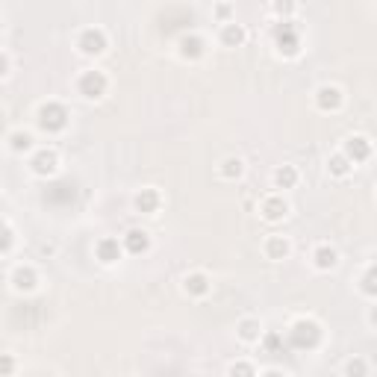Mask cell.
<instances>
[{
  "label": "cell",
  "mask_w": 377,
  "mask_h": 377,
  "mask_svg": "<svg viewBox=\"0 0 377 377\" xmlns=\"http://www.w3.org/2000/svg\"><path fill=\"white\" fill-rule=\"evenodd\" d=\"M183 292L189 298H206L213 292V280H209V275H204V271H192V275L183 277Z\"/></svg>",
  "instance_id": "obj_15"
},
{
  "label": "cell",
  "mask_w": 377,
  "mask_h": 377,
  "mask_svg": "<svg viewBox=\"0 0 377 377\" xmlns=\"http://www.w3.org/2000/svg\"><path fill=\"white\" fill-rule=\"evenodd\" d=\"M327 171H330V177H336V180H345V177H351V171H354V165H351V159L342 154H333L327 159Z\"/></svg>",
  "instance_id": "obj_21"
},
{
  "label": "cell",
  "mask_w": 377,
  "mask_h": 377,
  "mask_svg": "<svg viewBox=\"0 0 377 377\" xmlns=\"http://www.w3.org/2000/svg\"><path fill=\"white\" fill-rule=\"evenodd\" d=\"M345 377H369V363L363 357H351L345 363Z\"/></svg>",
  "instance_id": "obj_27"
},
{
  "label": "cell",
  "mask_w": 377,
  "mask_h": 377,
  "mask_svg": "<svg viewBox=\"0 0 377 377\" xmlns=\"http://www.w3.org/2000/svg\"><path fill=\"white\" fill-rule=\"evenodd\" d=\"M216 15L221 18V24H230V21H233V18H230V15H233V6H230V4H218V6H216Z\"/></svg>",
  "instance_id": "obj_31"
},
{
  "label": "cell",
  "mask_w": 377,
  "mask_h": 377,
  "mask_svg": "<svg viewBox=\"0 0 377 377\" xmlns=\"http://www.w3.org/2000/svg\"><path fill=\"white\" fill-rule=\"evenodd\" d=\"M342 154L351 159V165H363V162H369V159H371L374 145H371L369 135L354 133V135H348V139L342 142Z\"/></svg>",
  "instance_id": "obj_6"
},
{
  "label": "cell",
  "mask_w": 377,
  "mask_h": 377,
  "mask_svg": "<svg viewBox=\"0 0 377 377\" xmlns=\"http://www.w3.org/2000/svg\"><path fill=\"white\" fill-rule=\"evenodd\" d=\"M286 216H289V204H286V198H283L280 192L265 194V198L260 201V218H263V221L277 224V221H283Z\"/></svg>",
  "instance_id": "obj_11"
},
{
  "label": "cell",
  "mask_w": 377,
  "mask_h": 377,
  "mask_svg": "<svg viewBox=\"0 0 377 377\" xmlns=\"http://www.w3.org/2000/svg\"><path fill=\"white\" fill-rule=\"evenodd\" d=\"M133 206H135V213H142V216H157L159 206H162L159 189H154V186L139 189V192H135V198H133Z\"/></svg>",
  "instance_id": "obj_12"
},
{
  "label": "cell",
  "mask_w": 377,
  "mask_h": 377,
  "mask_svg": "<svg viewBox=\"0 0 377 377\" xmlns=\"http://www.w3.org/2000/svg\"><path fill=\"white\" fill-rule=\"evenodd\" d=\"M218 174H221L224 180H239V177L245 174V162L239 159V157H227V159H221Z\"/></svg>",
  "instance_id": "obj_23"
},
{
  "label": "cell",
  "mask_w": 377,
  "mask_h": 377,
  "mask_svg": "<svg viewBox=\"0 0 377 377\" xmlns=\"http://www.w3.org/2000/svg\"><path fill=\"white\" fill-rule=\"evenodd\" d=\"M312 265L319 271H333L339 265V251L333 245H319L312 251Z\"/></svg>",
  "instance_id": "obj_19"
},
{
  "label": "cell",
  "mask_w": 377,
  "mask_h": 377,
  "mask_svg": "<svg viewBox=\"0 0 377 377\" xmlns=\"http://www.w3.org/2000/svg\"><path fill=\"white\" fill-rule=\"evenodd\" d=\"M124 245H121V239H115V236H103L95 242V260L100 265H115V263H121V256H124Z\"/></svg>",
  "instance_id": "obj_9"
},
{
  "label": "cell",
  "mask_w": 377,
  "mask_h": 377,
  "mask_svg": "<svg viewBox=\"0 0 377 377\" xmlns=\"http://www.w3.org/2000/svg\"><path fill=\"white\" fill-rule=\"evenodd\" d=\"M6 142H9L12 154H27V150L33 147V135H29L27 130H12V133L6 135Z\"/></svg>",
  "instance_id": "obj_22"
},
{
  "label": "cell",
  "mask_w": 377,
  "mask_h": 377,
  "mask_svg": "<svg viewBox=\"0 0 377 377\" xmlns=\"http://www.w3.org/2000/svg\"><path fill=\"white\" fill-rule=\"evenodd\" d=\"M121 245L130 256H142L150 251V233L142 230V227H130L124 236H121Z\"/></svg>",
  "instance_id": "obj_13"
},
{
  "label": "cell",
  "mask_w": 377,
  "mask_h": 377,
  "mask_svg": "<svg viewBox=\"0 0 377 377\" xmlns=\"http://www.w3.org/2000/svg\"><path fill=\"white\" fill-rule=\"evenodd\" d=\"M0 371H4V377H12V371H15V357L12 354H4V359H0Z\"/></svg>",
  "instance_id": "obj_32"
},
{
  "label": "cell",
  "mask_w": 377,
  "mask_h": 377,
  "mask_svg": "<svg viewBox=\"0 0 377 377\" xmlns=\"http://www.w3.org/2000/svg\"><path fill=\"white\" fill-rule=\"evenodd\" d=\"M359 292L377 300V268H374V265H369V271H366L363 277H359Z\"/></svg>",
  "instance_id": "obj_25"
},
{
  "label": "cell",
  "mask_w": 377,
  "mask_h": 377,
  "mask_svg": "<svg viewBox=\"0 0 377 377\" xmlns=\"http://www.w3.org/2000/svg\"><path fill=\"white\" fill-rule=\"evenodd\" d=\"M271 9H275V15H277L280 21H289V15H295L298 4H292V0H277V4L271 6Z\"/></svg>",
  "instance_id": "obj_28"
},
{
  "label": "cell",
  "mask_w": 377,
  "mask_h": 377,
  "mask_svg": "<svg viewBox=\"0 0 377 377\" xmlns=\"http://www.w3.org/2000/svg\"><path fill=\"white\" fill-rule=\"evenodd\" d=\"M29 171L36 177H53L59 171V154L53 147H39L33 157H29Z\"/></svg>",
  "instance_id": "obj_8"
},
{
  "label": "cell",
  "mask_w": 377,
  "mask_h": 377,
  "mask_svg": "<svg viewBox=\"0 0 377 377\" xmlns=\"http://www.w3.org/2000/svg\"><path fill=\"white\" fill-rule=\"evenodd\" d=\"M218 39H221L224 48H242V44L248 41V29H245V24H236V21L221 24Z\"/></svg>",
  "instance_id": "obj_17"
},
{
  "label": "cell",
  "mask_w": 377,
  "mask_h": 377,
  "mask_svg": "<svg viewBox=\"0 0 377 377\" xmlns=\"http://www.w3.org/2000/svg\"><path fill=\"white\" fill-rule=\"evenodd\" d=\"M263 333H265V330H263V324L256 322V319H242V322L236 324V336L242 339V342H248V345L260 342V339H263Z\"/></svg>",
  "instance_id": "obj_20"
},
{
  "label": "cell",
  "mask_w": 377,
  "mask_h": 377,
  "mask_svg": "<svg viewBox=\"0 0 377 377\" xmlns=\"http://www.w3.org/2000/svg\"><path fill=\"white\" fill-rule=\"evenodd\" d=\"M107 48H110V39H107V33H103L100 27H86V29H80V36H77V51H80L83 56H100Z\"/></svg>",
  "instance_id": "obj_5"
},
{
  "label": "cell",
  "mask_w": 377,
  "mask_h": 377,
  "mask_svg": "<svg viewBox=\"0 0 377 377\" xmlns=\"http://www.w3.org/2000/svg\"><path fill=\"white\" fill-rule=\"evenodd\" d=\"M298 180H300V174H298L295 165H277V168L271 171V183H275V189H280V192L295 189Z\"/></svg>",
  "instance_id": "obj_18"
},
{
  "label": "cell",
  "mask_w": 377,
  "mask_h": 377,
  "mask_svg": "<svg viewBox=\"0 0 377 377\" xmlns=\"http://www.w3.org/2000/svg\"><path fill=\"white\" fill-rule=\"evenodd\" d=\"M312 103H315V110H319V112H339L345 107V95H342L339 86L324 83V86L315 88Z\"/></svg>",
  "instance_id": "obj_7"
},
{
  "label": "cell",
  "mask_w": 377,
  "mask_h": 377,
  "mask_svg": "<svg viewBox=\"0 0 377 377\" xmlns=\"http://www.w3.org/2000/svg\"><path fill=\"white\" fill-rule=\"evenodd\" d=\"M227 377H260V374H256V366L251 359H236V363L227 366Z\"/></svg>",
  "instance_id": "obj_24"
},
{
  "label": "cell",
  "mask_w": 377,
  "mask_h": 377,
  "mask_svg": "<svg viewBox=\"0 0 377 377\" xmlns=\"http://www.w3.org/2000/svg\"><path fill=\"white\" fill-rule=\"evenodd\" d=\"M369 322L377 327V300H374V307H371V312H369Z\"/></svg>",
  "instance_id": "obj_34"
},
{
  "label": "cell",
  "mask_w": 377,
  "mask_h": 377,
  "mask_svg": "<svg viewBox=\"0 0 377 377\" xmlns=\"http://www.w3.org/2000/svg\"><path fill=\"white\" fill-rule=\"evenodd\" d=\"M260 345H263V351H265V354H280V348H283V336L277 333V330H265L263 339H260Z\"/></svg>",
  "instance_id": "obj_26"
},
{
  "label": "cell",
  "mask_w": 377,
  "mask_h": 377,
  "mask_svg": "<svg viewBox=\"0 0 377 377\" xmlns=\"http://www.w3.org/2000/svg\"><path fill=\"white\" fill-rule=\"evenodd\" d=\"M260 377H289L283 369H265V371H260Z\"/></svg>",
  "instance_id": "obj_33"
},
{
  "label": "cell",
  "mask_w": 377,
  "mask_h": 377,
  "mask_svg": "<svg viewBox=\"0 0 377 377\" xmlns=\"http://www.w3.org/2000/svg\"><path fill=\"white\" fill-rule=\"evenodd\" d=\"M271 39H275V48L280 56L295 59L300 53V27L289 18V21H277L271 29Z\"/></svg>",
  "instance_id": "obj_3"
},
{
  "label": "cell",
  "mask_w": 377,
  "mask_h": 377,
  "mask_svg": "<svg viewBox=\"0 0 377 377\" xmlns=\"http://www.w3.org/2000/svg\"><path fill=\"white\" fill-rule=\"evenodd\" d=\"M107 88H110V77L98 68H86L77 77V95L86 100H100L107 95Z\"/></svg>",
  "instance_id": "obj_4"
},
{
  "label": "cell",
  "mask_w": 377,
  "mask_h": 377,
  "mask_svg": "<svg viewBox=\"0 0 377 377\" xmlns=\"http://www.w3.org/2000/svg\"><path fill=\"white\" fill-rule=\"evenodd\" d=\"M177 53H180V59H186V62H198V59L206 56V39L198 33H183L177 39Z\"/></svg>",
  "instance_id": "obj_10"
},
{
  "label": "cell",
  "mask_w": 377,
  "mask_h": 377,
  "mask_svg": "<svg viewBox=\"0 0 377 377\" xmlns=\"http://www.w3.org/2000/svg\"><path fill=\"white\" fill-rule=\"evenodd\" d=\"M71 121V112L65 103H59V100H44L41 107L36 110V124L41 133H48V135H56V133H62Z\"/></svg>",
  "instance_id": "obj_2"
},
{
  "label": "cell",
  "mask_w": 377,
  "mask_h": 377,
  "mask_svg": "<svg viewBox=\"0 0 377 377\" xmlns=\"http://www.w3.org/2000/svg\"><path fill=\"white\" fill-rule=\"evenodd\" d=\"M9 283H12L15 292H24L27 295V292H33L36 286H39V275H36L33 265H18V268H12Z\"/></svg>",
  "instance_id": "obj_14"
},
{
  "label": "cell",
  "mask_w": 377,
  "mask_h": 377,
  "mask_svg": "<svg viewBox=\"0 0 377 377\" xmlns=\"http://www.w3.org/2000/svg\"><path fill=\"white\" fill-rule=\"evenodd\" d=\"M12 74V59H9V51H0V77H9Z\"/></svg>",
  "instance_id": "obj_30"
},
{
  "label": "cell",
  "mask_w": 377,
  "mask_h": 377,
  "mask_svg": "<svg viewBox=\"0 0 377 377\" xmlns=\"http://www.w3.org/2000/svg\"><path fill=\"white\" fill-rule=\"evenodd\" d=\"M371 265H374V268H377V253H374V263H371Z\"/></svg>",
  "instance_id": "obj_35"
},
{
  "label": "cell",
  "mask_w": 377,
  "mask_h": 377,
  "mask_svg": "<svg viewBox=\"0 0 377 377\" xmlns=\"http://www.w3.org/2000/svg\"><path fill=\"white\" fill-rule=\"evenodd\" d=\"M324 339V330L322 324L315 322V319H298L292 327H289V333H286V342H289V348L295 351H315L322 345Z\"/></svg>",
  "instance_id": "obj_1"
},
{
  "label": "cell",
  "mask_w": 377,
  "mask_h": 377,
  "mask_svg": "<svg viewBox=\"0 0 377 377\" xmlns=\"http://www.w3.org/2000/svg\"><path fill=\"white\" fill-rule=\"evenodd\" d=\"M12 245H15V230H12V224L6 221V224H4V242H0V251L9 253V251H12Z\"/></svg>",
  "instance_id": "obj_29"
},
{
  "label": "cell",
  "mask_w": 377,
  "mask_h": 377,
  "mask_svg": "<svg viewBox=\"0 0 377 377\" xmlns=\"http://www.w3.org/2000/svg\"><path fill=\"white\" fill-rule=\"evenodd\" d=\"M263 251H265L268 260L280 263V260H286V256L292 253V242H289V236H283V233H271V236L265 239Z\"/></svg>",
  "instance_id": "obj_16"
}]
</instances>
